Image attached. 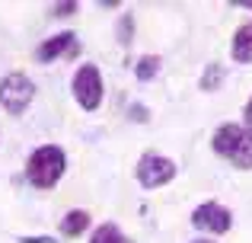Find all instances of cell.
Returning <instances> with one entry per match:
<instances>
[{"mask_svg": "<svg viewBox=\"0 0 252 243\" xmlns=\"http://www.w3.org/2000/svg\"><path fill=\"white\" fill-rule=\"evenodd\" d=\"M195 243H214V240H195Z\"/></svg>", "mask_w": 252, "mask_h": 243, "instance_id": "ac0fdd59", "label": "cell"}, {"mask_svg": "<svg viewBox=\"0 0 252 243\" xmlns=\"http://www.w3.org/2000/svg\"><path fill=\"white\" fill-rule=\"evenodd\" d=\"M74 96L86 112L99 109V103H102V74H99L96 64H80V70L74 74Z\"/></svg>", "mask_w": 252, "mask_h": 243, "instance_id": "5b68a950", "label": "cell"}, {"mask_svg": "<svg viewBox=\"0 0 252 243\" xmlns=\"http://www.w3.org/2000/svg\"><path fill=\"white\" fill-rule=\"evenodd\" d=\"M160 68H163L160 55H144L141 61L134 64V77H137L141 83H147V80H154V77L160 74Z\"/></svg>", "mask_w": 252, "mask_h": 243, "instance_id": "30bf717a", "label": "cell"}, {"mask_svg": "<svg viewBox=\"0 0 252 243\" xmlns=\"http://www.w3.org/2000/svg\"><path fill=\"white\" fill-rule=\"evenodd\" d=\"M223 77H227L223 64H211V68L201 74V80H198V90H204V93H214V90H220Z\"/></svg>", "mask_w": 252, "mask_h": 243, "instance_id": "8fae6325", "label": "cell"}, {"mask_svg": "<svg viewBox=\"0 0 252 243\" xmlns=\"http://www.w3.org/2000/svg\"><path fill=\"white\" fill-rule=\"evenodd\" d=\"M191 224H195L198 231H208V234H227L230 224H233V218H230V211L223 205L204 202V205H198L195 211H191Z\"/></svg>", "mask_w": 252, "mask_h": 243, "instance_id": "8992f818", "label": "cell"}, {"mask_svg": "<svg viewBox=\"0 0 252 243\" xmlns=\"http://www.w3.org/2000/svg\"><path fill=\"white\" fill-rule=\"evenodd\" d=\"M90 227V211H70V214H64V221H61V234L64 237H80V234Z\"/></svg>", "mask_w": 252, "mask_h": 243, "instance_id": "9c48e42d", "label": "cell"}, {"mask_svg": "<svg viewBox=\"0 0 252 243\" xmlns=\"http://www.w3.org/2000/svg\"><path fill=\"white\" fill-rule=\"evenodd\" d=\"M90 243H131V240L118 231V224H102V227H96V234L90 237Z\"/></svg>", "mask_w": 252, "mask_h": 243, "instance_id": "7c38bea8", "label": "cell"}, {"mask_svg": "<svg viewBox=\"0 0 252 243\" xmlns=\"http://www.w3.org/2000/svg\"><path fill=\"white\" fill-rule=\"evenodd\" d=\"M74 51H77V35H74V32H58V35L45 38V42L38 45L35 58H38V61H55V58L74 55Z\"/></svg>", "mask_w": 252, "mask_h": 243, "instance_id": "52a82bcc", "label": "cell"}, {"mask_svg": "<svg viewBox=\"0 0 252 243\" xmlns=\"http://www.w3.org/2000/svg\"><path fill=\"white\" fill-rule=\"evenodd\" d=\"M19 243H58L55 237H19Z\"/></svg>", "mask_w": 252, "mask_h": 243, "instance_id": "2e32d148", "label": "cell"}, {"mask_svg": "<svg viewBox=\"0 0 252 243\" xmlns=\"http://www.w3.org/2000/svg\"><path fill=\"white\" fill-rule=\"evenodd\" d=\"M243 119H246V128L252 131V100L246 103V109H243Z\"/></svg>", "mask_w": 252, "mask_h": 243, "instance_id": "e0dca14e", "label": "cell"}, {"mask_svg": "<svg viewBox=\"0 0 252 243\" xmlns=\"http://www.w3.org/2000/svg\"><path fill=\"white\" fill-rule=\"evenodd\" d=\"M217 157L230 160L240 170H252V131L246 125H220L211 138Z\"/></svg>", "mask_w": 252, "mask_h": 243, "instance_id": "7a4b0ae2", "label": "cell"}, {"mask_svg": "<svg viewBox=\"0 0 252 243\" xmlns=\"http://www.w3.org/2000/svg\"><path fill=\"white\" fill-rule=\"evenodd\" d=\"M230 58L236 64H249L252 61V23L240 26L233 32V45H230Z\"/></svg>", "mask_w": 252, "mask_h": 243, "instance_id": "ba28073f", "label": "cell"}, {"mask_svg": "<svg viewBox=\"0 0 252 243\" xmlns=\"http://www.w3.org/2000/svg\"><path fill=\"white\" fill-rule=\"evenodd\" d=\"M64 170H67L64 150L58 147V144H42V147H35L29 154V160H26V179L35 189H51V186H58Z\"/></svg>", "mask_w": 252, "mask_h": 243, "instance_id": "6da1fadb", "label": "cell"}, {"mask_svg": "<svg viewBox=\"0 0 252 243\" xmlns=\"http://www.w3.org/2000/svg\"><path fill=\"white\" fill-rule=\"evenodd\" d=\"M32 96H35V83H32L23 70H13V74H6L3 80H0V106L10 115L26 112Z\"/></svg>", "mask_w": 252, "mask_h": 243, "instance_id": "3957f363", "label": "cell"}, {"mask_svg": "<svg viewBox=\"0 0 252 243\" xmlns=\"http://www.w3.org/2000/svg\"><path fill=\"white\" fill-rule=\"evenodd\" d=\"M128 115H134L137 122H147V119H150V115H147V109H144V106H131V109H128Z\"/></svg>", "mask_w": 252, "mask_h": 243, "instance_id": "9a60e30c", "label": "cell"}, {"mask_svg": "<svg viewBox=\"0 0 252 243\" xmlns=\"http://www.w3.org/2000/svg\"><path fill=\"white\" fill-rule=\"evenodd\" d=\"M70 13H77V3H58V6H51V16H70Z\"/></svg>", "mask_w": 252, "mask_h": 243, "instance_id": "5bb4252c", "label": "cell"}, {"mask_svg": "<svg viewBox=\"0 0 252 243\" xmlns=\"http://www.w3.org/2000/svg\"><path fill=\"white\" fill-rule=\"evenodd\" d=\"M176 173H179V167L163 154H144L141 160H137V170H134L137 182H141L144 189H163L166 182L176 179Z\"/></svg>", "mask_w": 252, "mask_h": 243, "instance_id": "277c9868", "label": "cell"}, {"mask_svg": "<svg viewBox=\"0 0 252 243\" xmlns=\"http://www.w3.org/2000/svg\"><path fill=\"white\" fill-rule=\"evenodd\" d=\"M131 35H134V19H131V16H122V19H118V42H122V45H131Z\"/></svg>", "mask_w": 252, "mask_h": 243, "instance_id": "4fadbf2b", "label": "cell"}]
</instances>
